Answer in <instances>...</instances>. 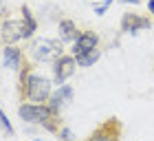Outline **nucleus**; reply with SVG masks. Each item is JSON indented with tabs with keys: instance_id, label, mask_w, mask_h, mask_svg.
Instances as JSON below:
<instances>
[{
	"instance_id": "obj_1",
	"label": "nucleus",
	"mask_w": 154,
	"mask_h": 141,
	"mask_svg": "<svg viewBox=\"0 0 154 141\" xmlns=\"http://www.w3.org/2000/svg\"><path fill=\"white\" fill-rule=\"evenodd\" d=\"M51 80H46V77H42L38 73H33L26 77V84L24 88L18 93V99L20 102H33V104H42L46 102L48 97H51Z\"/></svg>"
},
{
	"instance_id": "obj_2",
	"label": "nucleus",
	"mask_w": 154,
	"mask_h": 141,
	"mask_svg": "<svg viewBox=\"0 0 154 141\" xmlns=\"http://www.w3.org/2000/svg\"><path fill=\"white\" fill-rule=\"evenodd\" d=\"M24 51L29 53V58L33 62H53L55 58L62 55V40L55 42V40L38 38V40H31Z\"/></svg>"
},
{
	"instance_id": "obj_3",
	"label": "nucleus",
	"mask_w": 154,
	"mask_h": 141,
	"mask_svg": "<svg viewBox=\"0 0 154 141\" xmlns=\"http://www.w3.org/2000/svg\"><path fill=\"white\" fill-rule=\"evenodd\" d=\"M29 40L31 38V31H29V27L24 24V20L20 18H5V20H0V44L7 46V44H16V42L20 40Z\"/></svg>"
},
{
	"instance_id": "obj_4",
	"label": "nucleus",
	"mask_w": 154,
	"mask_h": 141,
	"mask_svg": "<svg viewBox=\"0 0 154 141\" xmlns=\"http://www.w3.org/2000/svg\"><path fill=\"white\" fill-rule=\"evenodd\" d=\"M123 137V124L119 117H108L97 126V128L88 135L90 141H101V139H108V141H119Z\"/></svg>"
},
{
	"instance_id": "obj_5",
	"label": "nucleus",
	"mask_w": 154,
	"mask_h": 141,
	"mask_svg": "<svg viewBox=\"0 0 154 141\" xmlns=\"http://www.w3.org/2000/svg\"><path fill=\"white\" fill-rule=\"evenodd\" d=\"M121 31L123 33H130V35H137L139 31L143 29H152L154 22L150 16H143V13H134V11H128L121 16Z\"/></svg>"
},
{
	"instance_id": "obj_6",
	"label": "nucleus",
	"mask_w": 154,
	"mask_h": 141,
	"mask_svg": "<svg viewBox=\"0 0 154 141\" xmlns=\"http://www.w3.org/2000/svg\"><path fill=\"white\" fill-rule=\"evenodd\" d=\"M75 66H77V60H75V55H64L62 53L60 58H55L53 60V80L55 84H64L68 77H71L75 73Z\"/></svg>"
},
{
	"instance_id": "obj_7",
	"label": "nucleus",
	"mask_w": 154,
	"mask_h": 141,
	"mask_svg": "<svg viewBox=\"0 0 154 141\" xmlns=\"http://www.w3.org/2000/svg\"><path fill=\"white\" fill-rule=\"evenodd\" d=\"M97 46H99V33L93 31V29H84V31H79L77 40L73 42V55L86 53V51L97 49Z\"/></svg>"
},
{
	"instance_id": "obj_8",
	"label": "nucleus",
	"mask_w": 154,
	"mask_h": 141,
	"mask_svg": "<svg viewBox=\"0 0 154 141\" xmlns=\"http://www.w3.org/2000/svg\"><path fill=\"white\" fill-rule=\"evenodd\" d=\"M24 55H26V51H24V49H18L16 44H7V46L2 49V64H5L7 68L18 70L20 62L24 60Z\"/></svg>"
},
{
	"instance_id": "obj_9",
	"label": "nucleus",
	"mask_w": 154,
	"mask_h": 141,
	"mask_svg": "<svg viewBox=\"0 0 154 141\" xmlns=\"http://www.w3.org/2000/svg\"><path fill=\"white\" fill-rule=\"evenodd\" d=\"M71 99H73V88L66 86V84H60V88L55 90V95H51L46 99V104H48V108H51L53 112H60V108L66 102H71Z\"/></svg>"
},
{
	"instance_id": "obj_10",
	"label": "nucleus",
	"mask_w": 154,
	"mask_h": 141,
	"mask_svg": "<svg viewBox=\"0 0 154 141\" xmlns=\"http://www.w3.org/2000/svg\"><path fill=\"white\" fill-rule=\"evenodd\" d=\"M57 33H60V40L62 42H75L77 35H79V29L73 20H62L60 27H57Z\"/></svg>"
},
{
	"instance_id": "obj_11",
	"label": "nucleus",
	"mask_w": 154,
	"mask_h": 141,
	"mask_svg": "<svg viewBox=\"0 0 154 141\" xmlns=\"http://www.w3.org/2000/svg\"><path fill=\"white\" fill-rule=\"evenodd\" d=\"M99 55L101 51L99 49H90V51L86 53H79V55H75V60H77V66H93L97 60H99Z\"/></svg>"
},
{
	"instance_id": "obj_12",
	"label": "nucleus",
	"mask_w": 154,
	"mask_h": 141,
	"mask_svg": "<svg viewBox=\"0 0 154 141\" xmlns=\"http://www.w3.org/2000/svg\"><path fill=\"white\" fill-rule=\"evenodd\" d=\"M20 13H22V20H24V24L29 27V31H31V35H33V33L38 31V20L33 18V13H31V9H29L26 5H22V7H20Z\"/></svg>"
},
{
	"instance_id": "obj_13",
	"label": "nucleus",
	"mask_w": 154,
	"mask_h": 141,
	"mask_svg": "<svg viewBox=\"0 0 154 141\" xmlns=\"http://www.w3.org/2000/svg\"><path fill=\"white\" fill-rule=\"evenodd\" d=\"M0 128H2V132H5L7 137H13V135H16V130H13L9 117L5 115V110H0Z\"/></svg>"
},
{
	"instance_id": "obj_14",
	"label": "nucleus",
	"mask_w": 154,
	"mask_h": 141,
	"mask_svg": "<svg viewBox=\"0 0 154 141\" xmlns=\"http://www.w3.org/2000/svg\"><path fill=\"white\" fill-rule=\"evenodd\" d=\"M110 5H112V0H103V5H99V7H97V16H101V13H106V9H108V7Z\"/></svg>"
},
{
	"instance_id": "obj_15",
	"label": "nucleus",
	"mask_w": 154,
	"mask_h": 141,
	"mask_svg": "<svg viewBox=\"0 0 154 141\" xmlns=\"http://www.w3.org/2000/svg\"><path fill=\"white\" fill-rule=\"evenodd\" d=\"M2 16H7V5L0 0V18H2Z\"/></svg>"
},
{
	"instance_id": "obj_16",
	"label": "nucleus",
	"mask_w": 154,
	"mask_h": 141,
	"mask_svg": "<svg viewBox=\"0 0 154 141\" xmlns=\"http://www.w3.org/2000/svg\"><path fill=\"white\" fill-rule=\"evenodd\" d=\"M60 137H62V139H68V137H71V132H68L66 128H62V130H60Z\"/></svg>"
},
{
	"instance_id": "obj_17",
	"label": "nucleus",
	"mask_w": 154,
	"mask_h": 141,
	"mask_svg": "<svg viewBox=\"0 0 154 141\" xmlns=\"http://www.w3.org/2000/svg\"><path fill=\"white\" fill-rule=\"evenodd\" d=\"M148 11H150V16H154V0H148Z\"/></svg>"
},
{
	"instance_id": "obj_18",
	"label": "nucleus",
	"mask_w": 154,
	"mask_h": 141,
	"mask_svg": "<svg viewBox=\"0 0 154 141\" xmlns=\"http://www.w3.org/2000/svg\"><path fill=\"white\" fill-rule=\"evenodd\" d=\"M121 2H128V5H141V0H121Z\"/></svg>"
}]
</instances>
